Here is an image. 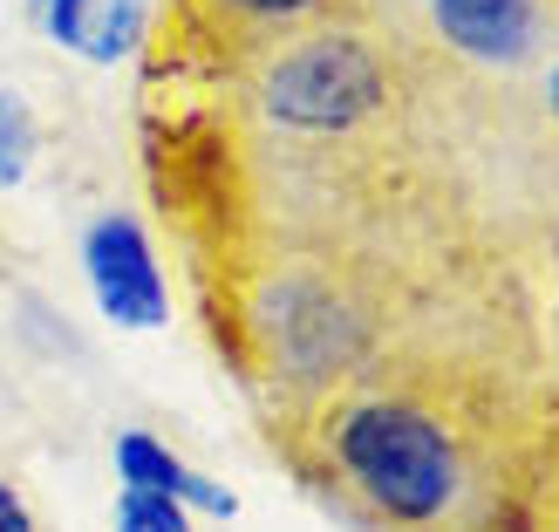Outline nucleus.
I'll list each match as a JSON object with an SVG mask.
<instances>
[{
    "label": "nucleus",
    "mask_w": 559,
    "mask_h": 532,
    "mask_svg": "<svg viewBox=\"0 0 559 532\" xmlns=\"http://www.w3.org/2000/svg\"><path fill=\"white\" fill-rule=\"evenodd\" d=\"M136 42H144V0H103L90 27V55L96 62H123Z\"/></svg>",
    "instance_id": "nucleus-9"
},
{
    "label": "nucleus",
    "mask_w": 559,
    "mask_h": 532,
    "mask_svg": "<svg viewBox=\"0 0 559 532\" xmlns=\"http://www.w3.org/2000/svg\"><path fill=\"white\" fill-rule=\"evenodd\" d=\"M35 144H41L35 109H27L14 90H0V191L27 178V164H35Z\"/></svg>",
    "instance_id": "nucleus-7"
},
{
    "label": "nucleus",
    "mask_w": 559,
    "mask_h": 532,
    "mask_svg": "<svg viewBox=\"0 0 559 532\" xmlns=\"http://www.w3.org/2000/svg\"><path fill=\"white\" fill-rule=\"evenodd\" d=\"M0 532H35V512L21 506V492L0 478Z\"/></svg>",
    "instance_id": "nucleus-11"
},
{
    "label": "nucleus",
    "mask_w": 559,
    "mask_h": 532,
    "mask_svg": "<svg viewBox=\"0 0 559 532\" xmlns=\"http://www.w3.org/2000/svg\"><path fill=\"white\" fill-rule=\"evenodd\" d=\"M82 273H90V294L117 328H164L171 321V294H164L151 233L130 212H103L82 233Z\"/></svg>",
    "instance_id": "nucleus-3"
},
{
    "label": "nucleus",
    "mask_w": 559,
    "mask_h": 532,
    "mask_svg": "<svg viewBox=\"0 0 559 532\" xmlns=\"http://www.w3.org/2000/svg\"><path fill=\"white\" fill-rule=\"evenodd\" d=\"M109 458H117V478L123 485H144V492H171L185 498L191 492V464H178L151 430H123L117 444H109Z\"/></svg>",
    "instance_id": "nucleus-5"
},
{
    "label": "nucleus",
    "mask_w": 559,
    "mask_h": 532,
    "mask_svg": "<svg viewBox=\"0 0 559 532\" xmlns=\"http://www.w3.org/2000/svg\"><path fill=\"white\" fill-rule=\"evenodd\" d=\"M117 532H199L185 512V498L171 492H144V485H123L117 492Z\"/></svg>",
    "instance_id": "nucleus-8"
},
{
    "label": "nucleus",
    "mask_w": 559,
    "mask_h": 532,
    "mask_svg": "<svg viewBox=\"0 0 559 532\" xmlns=\"http://www.w3.org/2000/svg\"><path fill=\"white\" fill-rule=\"evenodd\" d=\"M96 8L103 0H27L41 35H55L69 55H90V27H96Z\"/></svg>",
    "instance_id": "nucleus-10"
},
{
    "label": "nucleus",
    "mask_w": 559,
    "mask_h": 532,
    "mask_svg": "<svg viewBox=\"0 0 559 532\" xmlns=\"http://www.w3.org/2000/svg\"><path fill=\"white\" fill-rule=\"evenodd\" d=\"M328 458L361 512L389 532H443L471 498V451L457 424L416 397L369 389L328 416Z\"/></svg>",
    "instance_id": "nucleus-1"
},
{
    "label": "nucleus",
    "mask_w": 559,
    "mask_h": 532,
    "mask_svg": "<svg viewBox=\"0 0 559 532\" xmlns=\"http://www.w3.org/2000/svg\"><path fill=\"white\" fill-rule=\"evenodd\" d=\"M430 35L471 69H512L539 48V0H430Z\"/></svg>",
    "instance_id": "nucleus-4"
},
{
    "label": "nucleus",
    "mask_w": 559,
    "mask_h": 532,
    "mask_svg": "<svg viewBox=\"0 0 559 532\" xmlns=\"http://www.w3.org/2000/svg\"><path fill=\"white\" fill-rule=\"evenodd\" d=\"M382 103H389L382 55L361 35H342V27L280 42L260 69V109L280 130L342 137V130H361Z\"/></svg>",
    "instance_id": "nucleus-2"
},
{
    "label": "nucleus",
    "mask_w": 559,
    "mask_h": 532,
    "mask_svg": "<svg viewBox=\"0 0 559 532\" xmlns=\"http://www.w3.org/2000/svg\"><path fill=\"white\" fill-rule=\"evenodd\" d=\"M212 21L239 27V35H273V27H300V21H321L334 0H199Z\"/></svg>",
    "instance_id": "nucleus-6"
}]
</instances>
